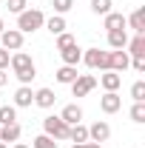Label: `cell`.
Returning a JSON list of instances; mask_svg holds the SVG:
<instances>
[{"label": "cell", "instance_id": "74e56055", "mask_svg": "<svg viewBox=\"0 0 145 148\" xmlns=\"http://www.w3.org/2000/svg\"><path fill=\"white\" fill-rule=\"evenodd\" d=\"M0 148H9V145H6V143H0Z\"/></svg>", "mask_w": 145, "mask_h": 148}, {"label": "cell", "instance_id": "2e32d148", "mask_svg": "<svg viewBox=\"0 0 145 148\" xmlns=\"http://www.w3.org/2000/svg\"><path fill=\"white\" fill-rule=\"evenodd\" d=\"M108 46L117 51V49H125L128 46V34L125 29H117V32H108Z\"/></svg>", "mask_w": 145, "mask_h": 148}, {"label": "cell", "instance_id": "603a6c76", "mask_svg": "<svg viewBox=\"0 0 145 148\" xmlns=\"http://www.w3.org/2000/svg\"><path fill=\"white\" fill-rule=\"evenodd\" d=\"M9 123H17V111L14 106H0V125H9Z\"/></svg>", "mask_w": 145, "mask_h": 148}, {"label": "cell", "instance_id": "6da1fadb", "mask_svg": "<svg viewBox=\"0 0 145 148\" xmlns=\"http://www.w3.org/2000/svg\"><path fill=\"white\" fill-rule=\"evenodd\" d=\"M9 66L14 69V74H17V80L23 86H29L34 80V63H31V57L26 54V51H14L12 60H9Z\"/></svg>", "mask_w": 145, "mask_h": 148}, {"label": "cell", "instance_id": "4dcf8cb0", "mask_svg": "<svg viewBox=\"0 0 145 148\" xmlns=\"http://www.w3.org/2000/svg\"><path fill=\"white\" fill-rule=\"evenodd\" d=\"M131 66H134V71H145V54H137L131 60Z\"/></svg>", "mask_w": 145, "mask_h": 148}, {"label": "cell", "instance_id": "44dd1931", "mask_svg": "<svg viewBox=\"0 0 145 148\" xmlns=\"http://www.w3.org/2000/svg\"><path fill=\"white\" fill-rule=\"evenodd\" d=\"M105 29H108V32L125 29V17H122V14H117V12H108V14H105Z\"/></svg>", "mask_w": 145, "mask_h": 148}, {"label": "cell", "instance_id": "836d02e7", "mask_svg": "<svg viewBox=\"0 0 145 148\" xmlns=\"http://www.w3.org/2000/svg\"><path fill=\"white\" fill-rule=\"evenodd\" d=\"M83 148H103V145H100V143H85Z\"/></svg>", "mask_w": 145, "mask_h": 148}, {"label": "cell", "instance_id": "8992f818", "mask_svg": "<svg viewBox=\"0 0 145 148\" xmlns=\"http://www.w3.org/2000/svg\"><path fill=\"white\" fill-rule=\"evenodd\" d=\"M94 88H97V77H94V74H80L71 83V94L74 97H85V94L94 91Z\"/></svg>", "mask_w": 145, "mask_h": 148}, {"label": "cell", "instance_id": "1f68e13d", "mask_svg": "<svg viewBox=\"0 0 145 148\" xmlns=\"http://www.w3.org/2000/svg\"><path fill=\"white\" fill-rule=\"evenodd\" d=\"M9 60H12V54H9L6 49H0V69H3V71L9 69Z\"/></svg>", "mask_w": 145, "mask_h": 148}, {"label": "cell", "instance_id": "5bb4252c", "mask_svg": "<svg viewBox=\"0 0 145 148\" xmlns=\"http://www.w3.org/2000/svg\"><path fill=\"white\" fill-rule=\"evenodd\" d=\"M54 100H57V94L51 91V88H37L34 91V103L40 106V108H51Z\"/></svg>", "mask_w": 145, "mask_h": 148}, {"label": "cell", "instance_id": "7c38bea8", "mask_svg": "<svg viewBox=\"0 0 145 148\" xmlns=\"http://www.w3.org/2000/svg\"><path fill=\"white\" fill-rule=\"evenodd\" d=\"M31 103H34V91H31L29 86H20L17 91H14V106H17V108H29Z\"/></svg>", "mask_w": 145, "mask_h": 148}, {"label": "cell", "instance_id": "d590c367", "mask_svg": "<svg viewBox=\"0 0 145 148\" xmlns=\"http://www.w3.org/2000/svg\"><path fill=\"white\" fill-rule=\"evenodd\" d=\"M14 148H29V145H23V143H17V145H14Z\"/></svg>", "mask_w": 145, "mask_h": 148}, {"label": "cell", "instance_id": "e0dca14e", "mask_svg": "<svg viewBox=\"0 0 145 148\" xmlns=\"http://www.w3.org/2000/svg\"><path fill=\"white\" fill-rule=\"evenodd\" d=\"M77 77H80V74H77V66H63V69H57V83L71 86Z\"/></svg>", "mask_w": 145, "mask_h": 148}, {"label": "cell", "instance_id": "e575fe53", "mask_svg": "<svg viewBox=\"0 0 145 148\" xmlns=\"http://www.w3.org/2000/svg\"><path fill=\"white\" fill-rule=\"evenodd\" d=\"M83 145H85V143H83ZM83 145H80V143H74V145H71V148H83Z\"/></svg>", "mask_w": 145, "mask_h": 148}, {"label": "cell", "instance_id": "4fadbf2b", "mask_svg": "<svg viewBox=\"0 0 145 148\" xmlns=\"http://www.w3.org/2000/svg\"><path fill=\"white\" fill-rule=\"evenodd\" d=\"M20 140V125L17 123H9V125H0V143H17Z\"/></svg>", "mask_w": 145, "mask_h": 148}, {"label": "cell", "instance_id": "8d00e7d4", "mask_svg": "<svg viewBox=\"0 0 145 148\" xmlns=\"http://www.w3.org/2000/svg\"><path fill=\"white\" fill-rule=\"evenodd\" d=\"M3 29H6V26H3V17H0V32H3Z\"/></svg>", "mask_w": 145, "mask_h": 148}, {"label": "cell", "instance_id": "d6a6232c", "mask_svg": "<svg viewBox=\"0 0 145 148\" xmlns=\"http://www.w3.org/2000/svg\"><path fill=\"white\" fill-rule=\"evenodd\" d=\"M6 83H9V74H6L3 69H0V86H6Z\"/></svg>", "mask_w": 145, "mask_h": 148}, {"label": "cell", "instance_id": "7402d4cb", "mask_svg": "<svg viewBox=\"0 0 145 148\" xmlns=\"http://www.w3.org/2000/svg\"><path fill=\"white\" fill-rule=\"evenodd\" d=\"M125 49H128V54H134V57H137V54H145V34H137L134 40H128Z\"/></svg>", "mask_w": 145, "mask_h": 148}, {"label": "cell", "instance_id": "3957f363", "mask_svg": "<svg viewBox=\"0 0 145 148\" xmlns=\"http://www.w3.org/2000/svg\"><path fill=\"white\" fill-rule=\"evenodd\" d=\"M43 131H46L51 140H68V125H66L60 117H46V120H43Z\"/></svg>", "mask_w": 145, "mask_h": 148}, {"label": "cell", "instance_id": "83f0119b", "mask_svg": "<svg viewBox=\"0 0 145 148\" xmlns=\"http://www.w3.org/2000/svg\"><path fill=\"white\" fill-rule=\"evenodd\" d=\"M71 43H77V40H74V37L68 34V32H63V34H57V51H63V49H68Z\"/></svg>", "mask_w": 145, "mask_h": 148}, {"label": "cell", "instance_id": "7a4b0ae2", "mask_svg": "<svg viewBox=\"0 0 145 148\" xmlns=\"http://www.w3.org/2000/svg\"><path fill=\"white\" fill-rule=\"evenodd\" d=\"M43 23H46V14H43L40 9H26V12L17 14V32L29 34V32H37Z\"/></svg>", "mask_w": 145, "mask_h": 148}, {"label": "cell", "instance_id": "5b68a950", "mask_svg": "<svg viewBox=\"0 0 145 148\" xmlns=\"http://www.w3.org/2000/svg\"><path fill=\"white\" fill-rule=\"evenodd\" d=\"M83 60H85V66H88V69H100V71H108V51H100V49H88V51L83 54Z\"/></svg>", "mask_w": 145, "mask_h": 148}, {"label": "cell", "instance_id": "8fae6325", "mask_svg": "<svg viewBox=\"0 0 145 148\" xmlns=\"http://www.w3.org/2000/svg\"><path fill=\"white\" fill-rule=\"evenodd\" d=\"M100 86L105 88V91H117L120 86H122V74H117V71H105V74H100Z\"/></svg>", "mask_w": 145, "mask_h": 148}, {"label": "cell", "instance_id": "52a82bcc", "mask_svg": "<svg viewBox=\"0 0 145 148\" xmlns=\"http://www.w3.org/2000/svg\"><path fill=\"white\" fill-rule=\"evenodd\" d=\"M131 66V57H128V51H122V49H117V51H108V69L117 74H122Z\"/></svg>", "mask_w": 145, "mask_h": 148}, {"label": "cell", "instance_id": "f1b7e54d", "mask_svg": "<svg viewBox=\"0 0 145 148\" xmlns=\"http://www.w3.org/2000/svg\"><path fill=\"white\" fill-rule=\"evenodd\" d=\"M71 6H74V0H54V12L57 14H66Z\"/></svg>", "mask_w": 145, "mask_h": 148}, {"label": "cell", "instance_id": "9c48e42d", "mask_svg": "<svg viewBox=\"0 0 145 148\" xmlns=\"http://www.w3.org/2000/svg\"><path fill=\"white\" fill-rule=\"evenodd\" d=\"M60 120H63V123L71 128V125H77V123L83 120V108H80L77 103H68V106L63 108V114H60Z\"/></svg>", "mask_w": 145, "mask_h": 148}, {"label": "cell", "instance_id": "ffe728a7", "mask_svg": "<svg viewBox=\"0 0 145 148\" xmlns=\"http://www.w3.org/2000/svg\"><path fill=\"white\" fill-rule=\"evenodd\" d=\"M68 140H71V143H80V145H83V143H88V128H85V125H80V123L71 125V128H68Z\"/></svg>", "mask_w": 145, "mask_h": 148}, {"label": "cell", "instance_id": "f546056e", "mask_svg": "<svg viewBox=\"0 0 145 148\" xmlns=\"http://www.w3.org/2000/svg\"><path fill=\"white\" fill-rule=\"evenodd\" d=\"M9 12H14V14L26 12V0H9Z\"/></svg>", "mask_w": 145, "mask_h": 148}, {"label": "cell", "instance_id": "484cf974", "mask_svg": "<svg viewBox=\"0 0 145 148\" xmlns=\"http://www.w3.org/2000/svg\"><path fill=\"white\" fill-rule=\"evenodd\" d=\"M131 97H134V103H142L145 100V83L142 80H137V83L131 86Z\"/></svg>", "mask_w": 145, "mask_h": 148}, {"label": "cell", "instance_id": "d4e9b609", "mask_svg": "<svg viewBox=\"0 0 145 148\" xmlns=\"http://www.w3.org/2000/svg\"><path fill=\"white\" fill-rule=\"evenodd\" d=\"M31 148H57V143L51 140V137H49V134H40V137H34Z\"/></svg>", "mask_w": 145, "mask_h": 148}, {"label": "cell", "instance_id": "30bf717a", "mask_svg": "<svg viewBox=\"0 0 145 148\" xmlns=\"http://www.w3.org/2000/svg\"><path fill=\"white\" fill-rule=\"evenodd\" d=\"M108 137H111V125H108V123H103V120L94 123V125L88 128V140H91V143H105Z\"/></svg>", "mask_w": 145, "mask_h": 148}, {"label": "cell", "instance_id": "ba28073f", "mask_svg": "<svg viewBox=\"0 0 145 148\" xmlns=\"http://www.w3.org/2000/svg\"><path fill=\"white\" fill-rule=\"evenodd\" d=\"M100 108L105 111V114H117V111L122 108V97L117 91H105V97L100 100Z\"/></svg>", "mask_w": 145, "mask_h": 148}, {"label": "cell", "instance_id": "4316f807", "mask_svg": "<svg viewBox=\"0 0 145 148\" xmlns=\"http://www.w3.org/2000/svg\"><path fill=\"white\" fill-rule=\"evenodd\" d=\"M131 120H134V123H145V103H134V108H131Z\"/></svg>", "mask_w": 145, "mask_h": 148}, {"label": "cell", "instance_id": "9a60e30c", "mask_svg": "<svg viewBox=\"0 0 145 148\" xmlns=\"http://www.w3.org/2000/svg\"><path fill=\"white\" fill-rule=\"evenodd\" d=\"M60 54H63V63H66V66H77V63L83 60V49H80L77 43H71V46H68V49H63Z\"/></svg>", "mask_w": 145, "mask_h": 148}, {"label": "cell", "instance_id": "277c9868", "mask_svg": "<svg viewBox=\"0 0 145 148\" xmlns=\"http://www.w3.org/2000/svg\"><path fill=\"white\" fill-rule=\"evenodd\" d=\"M0 49H6V51H20V49H23V32H17V29H3V32H0Z\"/></svg>", "mask_w": 145, "mask_h": 148}, {"label": "cell", "instance_id": "d6986e66", "mask_svg": "<svg viewBox=\"0 0 145 148\" xmlns=\"http://www.w3.org/2000/svg\"><path fill=\"white\" fill-rule=\"evenodd\" d=\"M43 26H46L51 34H63V32L68 29V26H66V20H63V14H54V17H49L46 23H43Z\"/></svg>", "mask_w": 145, "mask_h": 148}, {"label": "cell", "instance_id": "cb8c5ba5", "mask_svg": "<svg viewBox=\"0 0 145 148\" xmlns=\"http://www.w3.org/2000/svg\"><path fill=\"white\" fill-rule=\"evenodd\" d=\"M91 12H94V14H103V17H105V14L111 12V0H91Z\"/></svg>", "mask_w": 145, "mask_h": 148}, {"label": "cell", "instance_id": "ac0fdd59", "mask_svg": "<svg viewBox=\"0 0 145 148\" xmlns=\"http://www.w3.org/2000/svg\"><path fill=\"white\" fill-rule=\"evenodd\" d=\"M125 23H131V29H134L137 34H145V9H137Z\"/></svg>", "mask_w": 145, "mask_h": 148}]
</instances>
